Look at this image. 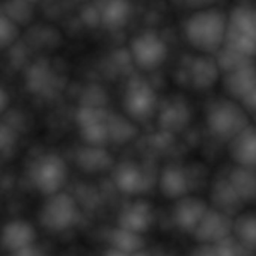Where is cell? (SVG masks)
<instances>
[{"label":"cell","instance_id":"cell-35","mask_svg":"<svg viewBox=\"0 0 256 256\" xmlns=\"http://www.w3.org/2000/svg\"><path fill=\"white\" fill-rule=\"evenodd\" d=\"M190 256H218V252L214 246H207V244H200L192 250Z\"/></svg>","mask_w":256,"mask_h":256},{"label":"cell","instance_id":"cell-1","mask_svg":"<svg viewBox=\"0 0 256 256\" xmlns=\"http://www.w3.org/2000/svg\"><path fill=\"white\" fill-rule=\"evenodd\" d=\"M188 42L206 56L216 54L224 45L228 30V14L219 8L194 10L184 21Z\"/></svg>","mask_w":256,"mask_h":256},{"label":"cell","instance_id":"cell-11","mask_svg":"<svg viewBox=\"0 0 256 256\" xmlns=\"http://www.w3.org/2000/svg\"><path fill=\"white\" fill-rule=\"evenodd\" d=\"M153 220H154V210L152 204L144 200H136L126 204L122 208V212L118 213L117 226L142 236L152 228Z\"/></svg>","mask_w":256,"mask_h":256},{"label":"cell","instance_id":"cell-36","mask_svg":"<svg viewBox=\"0 0 256 256\" xmlns=\"http://www.w3.org/2000/svg\"><path fill=\"white\" fill-rule=\"evenodd\" d=\"M102 256H130V255H128V254H124V252H122V250H117V249H114V248H108V249L104 252V255Z\"/></svg>","mask_w":256,"mask_h":256},{"label":"cell","instance_id":"cell-16","mask_svg":"<svg viewBox=\"0 0 256 256\" xmlns=\"http://www.w3.org/2000/svg\"><path fill=\"white\" fill-rule=\"evenodd\" d=\"M220 74L216 58L212 56H201L192 60L189 66V80L198 90H207L214 86Z\"/></svg>","mask_w":256,"mask_h":256},{"label":"cell","instance_id":"cell-32","mask_svg":"<svg viewBox=\"0 0 256 256\" xmlns=\"http://www.w3.org/2000/svg\"><path fill=\"white\" fill-rule=\"evenodd\" d=\"M81 16H82V21L87 26H90V27L100 26V9H99V4H87V6H84V9L81 12Z\"/></svg>","mask_w":256,"mask_h":256},{"label":"cell","instance_id":"cell-20","mask_svg":"<svg viewBox=\"0 0 256 256\" xmlns=\"http://www.w3.org/2000/svg\"><path fill=\"white\" fill-rule=\"evenodd\" d=\"M228 178L243 202L256 201V168L236 166Z\"/></svg>","mask_w":256,"mask_h":256},{"label":"cell","instance_id":"cell-3","mask_svg":"<svg viewBox=\"0 0 256 256\" xmlns=\"http://www.w3.org/2000/svg\"><path fill=\"white\" fill-rule=\"evenodd\" d=\"M207 126L216 138L231 142L248 126H250V123L248 111L240 105V102L232 99H219L210 105L207 111Z\"/></svg>","mask_w":256,"mask_h":256},{"label":"cell","instance_id":"cell-21","mask_svg":"<svg viewBox=\"0 0 256 256\" xmlns=\"http://www.w3.org/2000/svg\"><path fill=\"white\" fill-rule=\"evenodd\" d=\"M108 243H110V248L122 250L128 255H134L140 250H144L142 236L132 232V231H128V230L120 228V226H116L110 231Z\"/></svg>","mask_w":256,"mask_h":256},{"label":"cell","instance_id":"cell-22","mask_svg":"<svg viewBox=\"0 0 256 256\" xmlns=\"http://www.w3.org/2000/svg\"><path fill=\"white\" fill-rule=\"evenodd\" d=\"M188 122H189V110L183 102L178 100L166 104L165 106H162L159 112V123L168 132L183 129Z\"/></svg>","mask_w":256,"mask_h":256},{"label":"cell","instance_id":"cell-6","mask_svg":"<svg viewBox=\"0 0 256 256\" xmlns=\"http://www.w3.org/2000/svg\"><path fill=\"white\" fill-rule=\"evenodd\" d=\"M130 60L142 70L158 69L168 56L165 40L153 30H146L135 34L129 45Z\"/></svg>","mask_w":256,"mask_h":256},{"label":"cell","instance_id":"cell-5","mask_svg":"<svg viewBox=\"0 0 256 256\" xmlns=\"http://www.w3.org/2000/svg\"><path fill=\"white\" fill-rule=\"evenodd\" d=\"M78 218V206L75 200L66 192H58L48 196L39 214L42 226L51 232H63L72 228Z\"/></svg>","mask_w":256,"mask_h":256},{"label":"cell","instance_id":"cell-14","mask_svg":"<svg viewBox=\"0 0 256 256\" xmlns=\"http://www.w3.org/2000/svg\"><path fill=\"white\" fill-rule=\"evenodd\" d=\"M230 153L237 166L256 168V126H248L230 142Z\"/></svg>","mask_w":256,"mask_h":256},{"label":"cell","instance_id":"cell-26","mask_svg":"<svg viewBox=\"0 0 256 256\" xmlns=\"http://www.w3.org/2000/svg\"><path fill=\"white\" fill-rule=\"evenodd\" d=\"M111 111L106 108H99V106H88V105H81L76 110V123L80 129L99 124V123H106L110 118Z\"/></svg>","mask_w":256,"mask_h":256},{"label":"cell","instance_id":"cell-33","mask_svg":"<svg viewBox=\"0 0 256 256\" xmlns=\"http://www.w3.org/2000/svg\"><path fill=\"white\" fill-rule=\"evenodd\" d=\"M6 256H45V254H44V250L40 248H38L34 244V246H30V248L21 249V250L12 252V254H6Z\"/></svg>","mask_w":256,"mask_h":256},{"label":"cell","instance_id":"cell-4","mask_svg":"<svg viewBox=\"0 0 256 256\" xmlns=\"http://www.w3.org/2000/svg\"><path fill=\"white\" fill-rule=\"evenodd\" d=\"M28 180L36 190L46 198L62 192L68 180L66 162L54 153H46L33 160L28 168Z\"/></svg>","mask_w":256,"mask_h":256},{"label":"cell","instance_id":"cell-39","mask_svg":"<svg viewBox=\"0 0 256 256\" xmlns=\"http://www.w3.org/2000/svg\"><path fill=\"white\" fill-rule=\"evenodd\" d=\"M156 256H172V255H170V254H159V255H156Z\"/></svg>","mask_w":256,"mask_h":256},{"label":"cell","instance_id":"cell-9","mask_svg":"<svg viewBox=\"0 0 256 256\" xmlns=\"http://www.w3.org/2000/svg\"><path fill=\"white\" fill-rule=\"evenodd\" d=\"M112 180L116 188L126 195H138L150 189L153 180L146 168L135 162H122L114 168Z\"/></svg>","mask_w":256,"mask_h":256},{"label":"cell","instance_id":"cell-38","mask_svg":"<svg viewBox=\"0 0 256 256\" xmlns=\"http://www.w3.org/2000/svg\"><path fill=\"white\" fill-rule=\"evenodd\" d=\"M130 256H152V255L144 249V250H140V252H136V254H134V255H130Z\"/></svg>","mask_w":256,"mask_h":256},{"label":"cell","instance_id":"cell-31","mask_svg":"<svg viewBox=\"0 0 256 256\" xmlns=\"http://www.w3.org/2000/svg\"><path fill=\"white\" fill-rule=\"evenodd\" d=\"M15 142H16V132L14 130V128L3 123L0 129V148L3 156H8V152L15 147Z\"/></svg>","mask_w":256,"mask_h":256},{"label":"cell","instance_id":"cell-37","mask_svg":"<svg viewBox=\"0 0 256 256\" xmlns=\"http://www.w3.org/2000/svg\"><path fill=\"white\" fill-rule=\"evenodd\" d=\"M0 98H2V111H6L8 110V92L6 88H2V93H0Z\"/></svg>","mask_w":256,"mask_h":256},{"label":"cell","instance_id":"cell-27","mask_svg":"<svg viewBox=\"0 0 256 256\" xmlns=\"http://www.w3.org/2000/svg\"><path fill=\"white\" fill-rule=\"evenodd\" d=\"M80 130H81V138L84 140L86 146L105 147L110 142V130H108L106 123L87 126V128H82Z\"/></svg>","mask_w":256,"mask_h":256},{"label":"cell","instance_id":"cell-15","mask_svg":"<svg viewBox=\"0 0 256 256\" xmlns=\"http://www.w3.org/2000/svg\"><path fill=\"white\" fill-rule=\"evenodd\" d=\"M224 86L228 94L240 102L256 87L255 63H249L237 70L224 74Z\"/></svg>","mask_w":256,"mask_h":256},{"label":"cell","instance_id":"cell-40","mask_svg":"<svg viewBox=\"0 0 256 256\" xmlns=\"http://www.w3.org/2000/svg\"><path fill=\"white\" fill-rule=\"evenodd\" d=\"M255 252H256V250H255Z\"/></svg>","mask_w":256,"mask_h":256},{"label":"cell","instance_id":"cell-29","mask_svg":"<svg viewBox=\"0 0 256 256\" xmlns=\"http://www.w3.org/2000/svg\"><path fill=\"white\" fill-rule=\"evenodd\" d=\"M218 256H255L256 252L242 244L234 236L228 237L226 240L220 242L214 246Z\"/></svg>","mask_w":256,"mask_h":256},{"label":"cell","instance_id":"cell-2","mask_svg":"<svg viewBox=\"0 0 256 256\" xmlns=\"http://www.w3.org/2000/svg\"><path fill=\"white\" fill-rule=\"evenodd\" d=\"M226 48L248 57H256V6L242 3L228 12Z\"/></svg>","mask_w":256,"mask_h":256},{"label":"cell","instance_id":"cell-12","mask_svg":"<svg viewBox=\"0 0 256 256\" xmlns=\"http://www.w3.org/2000/svg\"><path fill=\"white\" fill-rule=\"evenodd\" d=\"M36 231L32 224L26 220H9L3 228V249L6 254H12L36 243Z\"/></svg>","mask_w":256,"mask_h":256},{"label":"cell","instance_id":"cell-7","mask_svg":"<svg viewBox=\"0 0 256 256\" xmlns=\"http://www.w3.org/2000/svg\"><path fill=\"white\" fill-rule=\"evenodd\" d=\"M123 106L130 120H147L156 112L158 94L148 81L141 76H135L129 81L126 87Z\"/></svg>","mask_w":256,"mask_h":256},{"label":"cell","instance_id":"cell-34","mask_svg":"<svg viewBox=\"0 0 256 256\" xmlns=\"http://www.w3.org/2000/svg\"><path fill=\"white\" fill-rule=\"evenodd\" d=\"M240 105L246 110V111H254L256 112V87L246 96L240 100Z\"/></svg>","mask_w":256,"mask_h":256},{"label":"cell","instance_id":"cell-25","mask_svg":"<svg viewBox=\"0 0 256 256\" xmlns=\"http://www.w3.org/2000/svg\"><path fill=\"white\" fill-rule=\"evenodd\" d=\"M27 82H28V87L34 93H42L48 90V87H51V82H52V75H51L50 68L42 62L33 64L28 70Z\"/></svg>","mask_w":256,"mask_h":256},{"label":"cell","instance_id":"cell-28","mask_svg":"<svg viewBox=\"0 0 256 256\" xmlns=\"http://www.w3.org/2000/svg\"><path fill=\"white\" fill-rule=\"evenodd\" d=\"M2 14L10 18L15 24L22 26L28 22L33 16V6L24 2H12L2 6Z\"/></svg>","mask_w":256,"mask_h":256},{"label":"cell","instance_id":"cell-24","mask_svg":"<svg viewBox=\"0 0 256 256\" xmlns=\"http://www.w3.org/2000/svg\"><path fill=\"white\" fill-rule=\"evenodd\" d=\"M232 236L246 248L256 250V214H238Z\"/></svg>","mask_w":256,"mask_h":256},{"label":"cell","instance_id":"cell-30","mask_svg":"<svg viewBox=\"0 0 256 256\" xmlns=\"http://www.w3.org/2000/svg\"><path fill=\"white\" fill-rule=\"evenodd\" d=\"M20 34V26L15 24L10 18L0 14V45L3 48H8L10 44L16 40Z\"/></svg>","mask_w":256,"mask_h":256},{"label":"cell","instance_id":"cell-17","mask_svg":"<svg viewBox=\"0 0 256 256\" xmlns=\"http://www.w3.org/2000/svg\"><path fill=\"white\" fill-rule=\"evenodd\" d=\"M212 202H213V208H216L231 218L244 204L242 201V198L237 195L236 189L232 188L228 176L224 178H218L214 182V184L212 188Z\"/></svg>","mask_w":256,"mask_h":256},{"label":"cell","instance_id":"cell-23","mask_svg":"<svg viewBox=\"0 0 256 256\" xmlns=\"http://www.w3.org/2000/svg\"><path fill=\"white\" fill-rule=\"evenodd\" d=\"M106 124L110 130V142L123 144L130 141L136 135V128L129 117L111 112Z\"/></svg>","mask_w":256,"mask_h":256},{"label":"cell","instance_id":"cell-18","mask_svg":"<svg viewBox=\"0 0 256 256\" xmlns=\"http://www.w3.org/2000/svg\"><path fill=\"white\" fill-rule=\"evenodd\" d=\"M76 164L86 172H104L112 166V158L104 147L86 146L78 150Z\"/></svg>","mask_w":256,"mask_h":256},{"label":"cell","instance_id":"cell-8","mask_svg":"<svg viewBox=\"0 0 256 256\" xmlns=\"http://www.w3.org/2000/svg\"><path fill=\"white\" fill-rule=\"evenodd\" d=\"M234 232V219L213 207L208 208L207 214L202 218L196 231L194 232L195 240L200 244L216 246L220 242L231 237Z\"/></svg>","mask_w":256,"mask_h":256},{"label":"cell","instance_id":"cell-13","mask_svg":"<svg viewBox=\"0 0 256 256\" xmlns=\"http://www.w3.org/2000/svg\"><path fill=\"white\" fill-rule=\"evenodd\" d=\"M159 189L170 200H182L189 195L190 180L188 172L178 165H168L159 177Z\"/></svg>","mask_w":256,"mask_h":256},{"label":"cell","instance_id":"cell-19","mask_svg":"<svg viewBox=\"0 0 256 256\" xmlns=\"http://www.w3.org/2000/svg\"><path fill=\"white\" fill-rule=\"evenodd\" d=\"M99 9H100V26L106 30H118L124 27L132 14L130 4L122 0L100 3Z\"/></svg>","mask_w":256,"mask_h":256},{"label":"cell","instance_id":"cell-10","mask_svg":"<svg viewBox=\"0 0 256 256\" xmlns=\"http://www.w3.org/2000/svg\"><path fill=\"white\" fill-rule=\"evenodd\" d=\"M208 204L198 196H184L178 200L172 208L174 225L184 234H192L196 231L202 218L208 212Z\"/></svg>","mask_w":256,"mask_h":256}]
</instances>
